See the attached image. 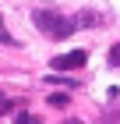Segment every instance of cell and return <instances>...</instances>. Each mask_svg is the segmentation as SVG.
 <instances>
[{"instance_id":"1","label":"cell","mask_w":120,"mask_h":124,"mask_svg":"<svg viewBox=\"0 0 120 124\" xmlns=\"http://www.w3.org/2000/svg\"><path fill=\"white\" fill-rule=\"evenodd\" d=\"M32 21H35V29L42 32V36H49V39H67L74 29H78V21H74V18H64V14L46 11V7H39L35 14H32Z\"/></svg>"},{"instance_id":"3","label":"cell","mask_w":120,"mask_h":124,"mask_svg":"<svg viewBox=\"0 0 120 124\" xmlns=\"http://www.w3.org/2000/svg\"><path fill=\"white\" fill-rule=\"evenodd\" d=\"M0 43H4V46H14V36H11L7 25H4V14H0Z\"/></svg>"},{"instance_id":"2","label":"cell","mask_w":120,"mask_h":124,"mask_svg":"<svg viewBox=\"0 0 120 124\" xmlns=\"http://www.w3.org/2000/svg\"><path fill=\"white\" fill-rule=\"evenodd\" d=\"M85 60H88L85 50H71V53H56V57L49 60V67H53V71H78Z\"/></svg>"},{"instance_id":"8","label":"cell","mask_w":120,"mask_h":124,"mask_svg":"<svg viewBox=\"0 0 120 124\" xmlns=\"http://www.w3.org/2000/svg\"><path fill=\"white\" fill-rule=\"evenodd\" d=\"M7 110H11V99H7V96H0V117L7 114Z\"/></svg>"},{"instance_id":"9","label":"cell","mask_w":120,"mask_h":124,"mask_svg":"<svg viewBox=\"0 0 120 124\" xmlns=\"http://www.w3.org/2000/svg\"><path fill=\"white\" fill-rule=\"evenodd\" d=\"M106 121H110V124H120V110H113V114L106 117Z\"/></svg>"},{"instance_id":"5","label":"cell","mask_w":120,"mask_h":124,"mask_svg":"<svg viewBox=\"0 0 120 124\" xmlns=\"http://www.w3.org/2000/svg\"><path fill=\"white\" fill-rule=\"evenodd\" d=\"M71 99H67V92H53L49 96V106H67Z\"/></svg>"},{"instance_id":"4","label":"cell","mask_w":120,"mask_h":124,"mask_svg":"<svg viewBox=\"0 0 120 124\" xmlns=\"http://www.w3.org/2000/svg\"><path fill=\"white\" fill-rule=\"evenodd\" d=\"M14 124H42V121H39L35 114H25V110H21V114L14 117Z\"/></svg>"},{"instance_id":"7","label":"cell","mask_w":120,"mask_h":124,"mask_svg":"<svg viewBox=\"0 0 120 124\" xmlns=\"http://www.w3.org/2000/svg\"><path fill=\"white\" fill-rule=\"evenodd\" d=\"M110 64H113V67H120V43L110 50Z\"/></svg>"},{"instance_id":"6","label":"cell","mask_w":120,"mask_h":124,"mask_svg":"<svg viewBox=\"0 0 120 124\" xmlns=\"http://www.w3.org/2000/svg\"><path fill=\"white\" fill-rule=\"evenodd\" d=\"M46 82H56V85H74L71 78H64V75H46Z\"/></svg>"},{"instance_id":"10","label":"cell","mask_w":120,"mask_h":124,"mask_svg":"<svg viewBox=\"0 0 120 124\" xmlns=\"http://www.w3.org/2000/svg\"><path fill=\"white\" fill-rule=\"evenodd\" d=\"M64 124H81V121H64Z\"/></svg>"}]
</instances>
